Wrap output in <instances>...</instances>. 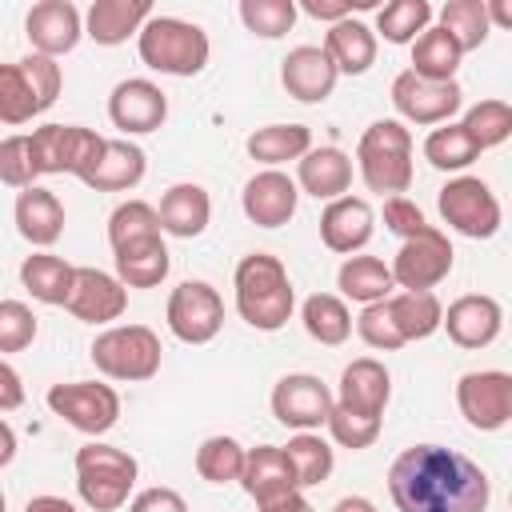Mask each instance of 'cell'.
Here are the masks:
<instances>
[{"label": "cell", "instance_id": "cell-30", "mask_svg": "<svg viewBox=\"0 0 512 512\" xmlns=\"http://www.w3.org/2000/svg\"><path fill=\"white\" fill-rule=\"evenodd\" d=\"M208 220H212V200L200 184H172L160 196V228L168 236L192 240L208 228Z\"/></svg>", "mask_w": 512, "mask_h": 512}, {"label": "cell", "instance_id": "cell-37", "mask_svg": "<svg viewBox=\"0 0 512 512\" xmlns=\"http://www.w3.org/2000/svg\"><path fill=\"white\" fill-rule=\"evenodd\" d=\"M460 56H464V48H460L440 24H432V28H428L424 36H416V44H412V72L424 76V80H456Z\"/></svg>", "mask_w": 512, "mask_h": 512}, {"label": "cell", "instance_id": "cell-1", "mask_svg": "<svg viewBox=\"0 0 512 512\" xmlns=\"http://www.w3.org/2000/svg\"><path fill=\"white\" fill-rule=\"evenodd\" d=\"M388 492L400 512H484L488 476L476 460L444 444H412L388 468Z\"/></svg>", "mask_w": 512, "mask_h": 512}, {"label": "cell", "instance_id": "cell-7", "mask_svg": "<svg viewBox=\"0 0 512 512\" xmlns=\"http://www.w3.org/2000/svg\"><path fill=\"white\" fill-rule=\"evenodd\" d=\"M88 356H92L96 372H104L108 380L140 384V380H152L160 372L164 348L148 324H112L92 340Z\"/></svg>", "mask_w": 512, "mask_h": 512}, {"label": "cell", "instance_id": "cell-6", "mask_svg": "<svg viewBox=\"0 0 512 512\" xmlns=\"http://www.w3.org/2000/svg\"><path fill=\"white\" fill-rule=\"evenodd\" d=\"M60 64L52 56H24V60H12V64H0V120L8 128L48 112L60 96Z\"/></svg>", "mask_w": 512, "mask_h": 512}, {"label": "cell", "instance_id": "cell-5", "mask_svg": "<svg viewBox=\"0 0 512 512\" xmlns=\"http://www.w3.org/2000/svg\"><path fill=\"white\" fill-rule=\"evenodd\" d=\"M140 464L132 452L88 440L84 448H76V492L88 508L96 512H116L124 504H132V488H136Z\"/></svg>", "mask_w": 512, "mask_h": 512}, {"label": "cell", "instance_id": "cell-53", "mask_svg": "<svg viewBox=\"0 0 512 512\" xmlns=\"http://www.w3.org/2000/svg\"><path fill=\"white\" fill-rule=\"evenodd\" d=\"M20 400H24V388H20V372L12 368V360L4 356V364H0V412H12V408H20Z\"/></svg>", "mask_w": 512, "mask_h": 512}, {"label": "cell", "instance_id": "cell-25", "mask_svg": "<svg viewBox=\"0 0 512 512\" xmlns=\"http://www.w3.org/2000/svg\"><path fill=\"white\" fill-rule=\"evenodd\" d=\"M112 260H116V276L124 280V288H156V284H164V276L172 268L164 232H148V236H132V240L116 244Z\"/></svg>", "mask_w": 512, "mask_h": 512}, {"label": "cell", "instance_id": "cell-19", "mask_svg": "<svg viewBox=\"0 0 512 512\" xmlns=\"http://www.w3.org/2000/svg\"><path fill=\"white\" fill-rule=\"evenodd\" d=\"M240 204H244V216L256 228H280V224H288L296 216L300 184L280 168H264L244 184Z\"/></svg>", "mask_w": 512, "mask_h": 512}, {"label": "cell", "instance_id": "cell-47", "mask_svg": "<svg viewBox=\"0 0 512 512\" xmlns=\"http://www.w3.org/2000/svg\"><path fill=\"white\" fill-rule=\"evenodd\" d=\"M380 420H384V416H364V412H352V408L336 404L332 416H328V436H332L340 448L360 452V448L376 444V436H380Z\"/></svg>", "mask_w": 512, "mask_h": 512}, {"label": "cell", "instance_id": "cell-46", "mask_svg": "<svg viewBox=\"0 0 512 512\" xmlns=\"http://www.w3.org/2000/svg\"><path fill=\"white\" fill-rule=\"evenodd\" d=\"M148 232H164L160 228V208H152L148 200H124L112 208L108 216V244H124L132 236H148Z\"/></svg>", "mask_w": 512, "mask_h": 512}, {"label": "cell", "instance_id": "cell-10", "mask_svg": "<svg viewBox=\"0 0 512 512\" xmlns=\"http://www.w3.org/2000/svg\"><path fill=\"white\" fill-rule=\"evenodd\" d=\"M32 148H36L40 176H76L80 180L96 164L104 136H96L84 124H44L32 132Z\"/></svg>", "mask_w": 512, "mask_h": 512}, {"label": "cell", "instance_id": "cell-48", "mask_svg": "<svg viewBox=\"0 0 512 512\" xmlns=\"http://www.w3.org/2000/svg\"><path fill=\"white\" fill-rule=\"evenodd\" d=\"M36 332H40V324H36V316H32L28 304H20V300H0V352H4V356L28 348V344L36 340Z\"/></svg>", "mask_w": 512, "mask_h": 512}, {"label": "cell", "instance_id": "cell-38", "mask_svg": "<svg viewBox=\"0 0 512 512\" xmlns=\"http://www.w3.org/2000/svg\"><path fill=\"white\" fill-rule=\"evenodd\" d=\"M432 28V4L428 0H388L376 12V32L388 44H416Z\"/></svg>", "mask_w": 512, "mask_h": 512}, {"label": "cell", "instance_id": "cell-44", "mask_svg": "<svg viewBox=\"0 0 512 512\" xmlns=\"http://www.w3.org/2000/svg\"><path fill=\"white\" fill-rule=\"evenodd\" d=\"M296 0H240V20L252 36L276 40L284 32H292L296 24Z\"/></svg>", "mask_w": 512, "mask_h": 512}, {"label": "cell", "instance_id": "cell-50", "mask_svg": "<svg viewBox=\"0 0 512 512\" xmlns=\"http://www.w3.org/2000/svg\"><path fill=\"white\" fill-rule=\"evenodd\" d=\"M384 228L396 232L400 240H412V236H420V232L428 228V220H424V212H420L416 200H408V196H388V200H384Z\"/></svg>", "mask_w": 512, "mask_h": 512}, {"label": "cell", "instance_id": "cell-41", "mask_svg": "<svg viewBox=\"0 0 512 512\" xmlns=\"http://www.w3.org/2000/svg\"><path fill=\"white\" fill-rule=\"evenodd\" d=\"M480 156V144L468 136L464 124H440L424 140V160L440 172H460Z\"/></svg>", "mask_w": 512, "mask_h": 512}, {"label": "cell", "instance_id": "cell-36", "mask_svg": "<svg viewBox=\"0 0 512 512\" xmlns=\"http://www.w3.org/2000/svg\"><path fill=\"white\" fill-rule=\"evenodd\" d=\"M300 320H304V332L324 348H336L352 336V312L344 296H332V292H312L300 304Z\"/></svg>", "mask_w": 512, "mask_h": 512}, {"label": "cell", "instance_id": "cell-35", "mask_svg": "<svg viewBox=\"0 0 512 512\" xmlns=\"http://www.w3.org/2000/svg\"><path fill=\"white\" fill-rule=\"evenodd\" d=\"M388 312H392L396 332L404 336V344L428 340L436 328H444V304H440L436 292H392Z\"/></svg>", "mask_w": 512, "mask_h": 512}, {"label": "cell", "instance_id": "cell-4", "mask_svg": "<svg viewBox=\"0 0 512 512\" xmlns=\"http://www.w3.org/2000/svg\"><path fill=\"white\" fill-rule=\"evenodd\" d=\"M136 48H140V60L164 76H196L212 56L208 32L180 16H152L140 28Z\"/></svg>", "mask_w": 512, "mask_h": 512}, {"label": "cell", "instance_id": "cell-26", "mask_svg": "<svg viewBox=\"0 0 512 512\" xmlns=\"http://www.w3.org/2000/svg\"><path fill=\"white\" fill-rule=\"evenodd\" d=\"M152 16L156 12L148 0H92V8L84 16V36L96 40L100 48H116L128 36H140V28Z\"/></svg>", "mask_w": 512, "mask_h": 512}, {"label": "cell", "instance_id": "cell-57", "mask_svg": "<svg viewBox=\"0 0 512 512\" xmlns=\"http://www.w3.org/2000/svg\"><path fill=\"white\" fill-rule=\"evenodd\" d=\"M332 512H376V504L368 496H340L332 504Z\"/></svg>", "mask_w": 512, "mask_h": 512}, {"label": "cell", "instance_id": "cell-23", "mask_svg": "<svg viewBox=\"0 0 512 512\" xmlns=\"http://www.w3.org/2000/svg\"><path fill=\"white\" fill-rule=\"evenodd\" d=\"M392 400V376L376 356H356L344 372H340V388H336V404L364 412V416H384Z\"/></svg>", "mask_w": 512, "mask_h": 512}, {"label": "cell", "instance_id": "cell-55", "mask_svg": "<svg viewBox=\"0 0 512 512\" xmlns=\"http://www.w3.org/2000/svg\"><path fill=\"white\" fill-rule=\"evenodd\" d=\"M24 512H76L72 508V500H64V496H32L28 504H24Z\"/></svg>", "mask_w": 512, "mask_h": 512}, {"label": "cell", "instance_id": "cell-8", "mask_svg": "<svg viewBox=\"0 0 512 512\" xmlns=\"http://www.w3.org/2000/svg\"><path fill=\"white\" fill-rule=\"evenodd\" d=\"M440 220L468 240H492L500 232V200L480 176H456L436 196Z\"/></svg>", "mask_w": 512, "mask_h": 512}, {"label": "cell", "instance_id": "cell-12", "mask_svg": "<svg viewBox=\"0 0 512 512\" xmlns=\"http://www.w3.org/2000/svg\"><path fill=\"white\" fill-rule=\"evenodd\" d=\"M332 408H336L332 388L320 376H312V372H288L272 388V416L284 428H296V432L328 428Z\"/></svg>", "mask_w": 512, "mask_h": 512}, {"label": "cell", "instance_id": "cell-20", "mask_svg": "<svg viewBox=\"0 0 512 512\" xmlns=\"http://www.w3.org/2000/svg\"><path fill=\"white\" fill-rule=\"evenodd\" d=\"M76 320L84 324H112L128 308V288L120 276L100 272V268H76V288L64 304Z\"/></svg>", "mask_w": 512, "mask_h": 512}, {"label": "cell", "instance_id": "cell-32", "mask_svg": "<svg viewBox=\"0 0 512 512\" xmlns=\"http://www.w3.org/2000/svg\"><path fill=\"white\" fill-rule=\"evenodd\" d=\"M248 156L264 168H280L288 160H304L312 152V128L308 124H264L244 140Z\"/></svg>", "mask_w": 512, "mask_h": 512}, {"label": "cell", "instance_id": "cell-13", "mask_svg": "<svg viewBox=\"0 0 512 512\" xmlns=\"http://www.w3.org/2000/svg\"><path fill=\"white\" fill-rule=\"evenodd\" d=\"M456 408L476 432H500L512 420V372L484 368L456 380Z\"/></svg>", "mask_w": 512, "mask_h": 512}, {"label": "cell", "instance_id": "cell-40", "mask_svg": "<svg viewBox=\"0 0 512 512\" xmlns=\"http://www.w3.org/2000/svg\"><path fill=\"white\" fill-rule=\"evenodd\" d=\"M284 452H288V460H292V468H296L300 488L324 484V480L332 476V468H336V452H332V444H328L320 432H296V436L284 444Z\"/></svg>", "mask_w": 512, "mask_h": 512}, {"label": "cell", "instance_id": "cell-33", "mask_svg": "<svg viewBox=\"0 0 512 512\" xmlns=\"http://www.w3.org/2000/svg\"><path fill=\"white\" fill-rule=\"evenodd\" d=\"M20 284L32 292V300L64 308L68 296H72V288H76V268H72L64 256L32 252V256L20 264Z\"/></svg>", "mask_w": 512, "mask_h": 512}, {"label": "cell", "instance_id": "cell-43", "mask_svg": "<svg viewBox=\"0 0 512 512\" xmlns=\"http://www.w3.org/2000/svg\"><path fill=\"white\" fill-rule=\"evenodd\" d=\"M460 124H464L468 136L480 144V152H484V148H496V144H504V140L512 136V104H508V100H496V96L476 100V104L464 112Z\"/></svg>", "mask_w": 512, "mask_h": 512}, {"label": "cell", "instance_id": "cell-3", "mask_svg": "<svg viewBox=\"0 0 512 512\" xmlns=\"http://www.w3.org/2000/svg\"><path fill=\"white\" fill-rule=\"evenodd\" d=\"M356 168L368 192L404 196L412 184V132L404 120H372L356 144Z\"/></svg>", "mask_w": 512, "mask_h": 512}, {"label": "cell", "instance_id": "cell-29", "mask_svg": "<svg viewBox=\"0 0 512 512\" xmlns=\"http://www.w3.org/2000/svg\"><path fill=\"white\" fill-rule=\"evenodd\" d=\"M16 228L36 248L56 244L60 232H64V204H60V196L52 188H40V184L24 188L16 196Z\"/></svg>", "mask_w": 512, "mask_h": 512}, {"label": "cell", "instance_id": "cell-42", "mask_svg": "<svg viewBox=\"0 0 512 512\" xmlns=\"http://www.w3.org/2000/svg\"><path fill=\"white\" fill-rule=\"evenodd\" d=\"M440 28H444L464 52L480 48V44L488 40V28H492V20H488V0H448V4L440 8Z\"/></svg>", "mask_w": 512, "mask_h": 512}, {"label": "cell", "instance_id": "cell-17", "mask_svg": "<svg viewBox=\"0 0 512 512\" xmlns=\"http://www.w3.org/2000/svg\"><path fill=\"white\" fill-rule=\"evenodd\" d=\"M24 36L40 56H68L84 36V16L72 0H40L24 16Z\"/></svg>", "mask_w": 512, "mask_h": 512}, {"label": "cell", "instance_id": "cell-9", "mask_svg": "<svg viewBox=\"0 0 512 512\" xmlns=\"http://www.w3.org/2000/svg\"><path fill=\"white\" fill-rule=\"evenodd\" d=\"M44 400H48L52 416H60L64 424H72L84 436H104L120 420V392L112 384L68 380V384H52Z\"/></svg>", "mask_w": 512, "mask_h": 512}, {"label": "cell", "instance_id": "cell-21", "mask_svg": "<svg viewBox=\"0 0 512 512\" xmlns=\"http://www.w3.org/2000/svg\"><path fill=\"white\" fill-rule=\"evenodd\" d=\"M444 328L456 348H488L504 328V308L484 292H468L444 308Z\"/></svg>", "mask_w": 512, "mask_h": 512}, {"label": "cell", "instance_id": "cell-39", "mask_svg": "<svg viewBox=\"0 0 512 512\" xmlns=\"http://www.w3.org/2000/svg\"><path fill=\"white\" fill-rule=\"evenodd\" d=\"M244 464H248V448L236 436H208L196 448V472L208 484H232V480H240L244 476Z\"/></svg>", "mask_w": 512, "mask_h": 512}, {"label": "cell", "instance_id": "cell-45", "mask_svg": "<svg viewBox=\"0 0 512 512\" xmlns=\"http://www.w3.org/2000/svg\"><path fill=\"white\" fill-rule=\"evenodd\" d=\"M40 176V164H36V148H32V132L28 136H20V132H12V136H4V144H0V180L8 184V188H32V180Z\"/></svg>", "mask_w": 512, "mask_h": 512}, {"label": "cell", "instance_id": "cell-31", "mask_svg": "<svg viewBox=\"0 0 512 512\" xmlns=\"http://www.w3.org/2000/svg\"><path fill=\"white\" fill-rule=\"evenodd\" d=\"M324 52L340 68V76H364L376 64V32L364 20H340L324 32Z\"/></svg>", "mask_w": 512, "mask_h": 512}, {"label": "cell", "instance_id": "cell-18", "mask_svg": "<svg viewBox=\"0 0 512 512\" xmlns=\"http://www.w3.org/2000/svg\"><path fill=\"white\" fill-rule=\"evenodd\" d=\"M340 80V68L332 64V56L324 52V44H300L280 60V84L292 100L300 104H320L332 96Z\"/></svg>", "mask_w": 512, "mask_h": 512}, {"label": "cell", "instance_id": "cell-14", "mask_svg": "<svg viewBox=\"0 0 512 512\" xmlns=\"http://www.w3.org/2000/svg\"><path fill=\"white\" fill-rule=\"evenodd\" d=\"M392 104L408 124H452V116L464 104V92L456 80H424L412 68H404L392 80Z\"/></svg>", "mask_w": 512, "mask_h": 512}, {"label": "cell", "instance_id": "cell-16", "mask_svg": "<svg viewBox=\"0 0 512 512\" xmlns=\"http://www.w3.org/2000/svg\"><path fill=\"white\" fill-rule=\"evenodd\" d=\"M108 120L124 132V136H144L156 132L168 120V96L160 92V84L144 80V76H128L112 88L108 96Z\"/></svg>", "mask_w": 512, "mask_h": 512}, {"label": "cell", "instance_id": "cell-58", "mask_svg": "<svg viewBox=\"0 0 512 512\" xmlns=\"http://www.w3.org/2000/svg\"><path fill=\"white\" fill-rule=\"evenodd\" d=\"M0 432H4V452H0V464H12V452H16V436H12V424L4 420V424H0Z\"/></svg>", "mask_w": 512, "mask_h": 512}, {"label": "cell", "instance_id": "cell-54", "mask_svg": "<svg viewBox=\"0 0 512 512\" xmlns=\"http://www.w3.org/2000/svg\"><path fill=\"white\" fill-rule=\"evenodd\" d=\"M260 512H316V508L308 504L304 492H288V496H280L272 504H260Z\"/></svg>", "mask_w": 512, "mask_h": 512}, {"label": "cell", "instance_id": "cell-15", "mask_svg": "<svg viewBox=\"0 0 512 512\" xmlns=\"http://www.w3.org/2000/svg\"><path fill=\"white\" fill-rule=\"evenodd\" d=\"M452 256L456 252H452L448 236L436 224H428L420 236H412V240L400 244L396 260H392L396 288H404V292H432L452 272Z\"/></svg>", "mask_w": 512, "mask_h": 512}, {"label": "cell", "instance_id": "cell-27", "mask_svg": "<svg viewBox=\"0 0 512 512\" xmlns=\"http://www.w3.org/2000/svg\"><path fill=\"white\" fill-rule=\"evenodd\" d=\"M144 168H148L144 148L132 144L128 136H120V140H104L96 164L80 180L88 188H96V192H128V188H136L144 180Z\"/></svg>", "mask_w": 512, "mask_h": 512}, {"label": "cell", "instance_id": "cell-11", "mask_svg": "<svg viewBox=\"0 0 512 512\" xmlns=\"http://www.w3.org/2000/svg\"><path fill=\"white\" fill-rule=\"evenodd\" d=\"M164 320L180 344H208L224 328V300L208 280H184L172 288Z\"/></svg>", "mask_w": 512, "mask_h": 512}, {"label": "cell", "instance_id": "cell-22", "mask_svg": "<svg viewBox=\"0 0 512 512\" xmlns=\"http://www.w3.org/2000/svg\"><path fill=\"white\" fill-rule=\"evenodd\" d=\"M372 228H376V216L364 196H340L320 212V240L328 252H340V256H356L372 240Z\"/></svg>", "mask_w": 512, "mask_h": 512}, {"label": "cell", "instance_id": "cell-34", "mask_svg": "<svg viewBox=\"0 0 512 512\" xmlns=\"http://www.w3.org/2000/svg\"><path fill=\"white\" fill-rule=\"evenodd\" d=\"M336 288L344 300H356V304H380L392 296L396 288V276L392 268L380 260V256H348L336 272Z\"/></svg>", "mask_w": 512, "mask_h": 512}, {"label": "cell", "instance_id": "cell-56", "mask_svg": "<svg viewBox=\"0 0 512 512\" xmlns=\"http://www.w3.org/2000/svg\"><path fill=\"white\" fill-rule=\"evenodd\" d=\"M488 20H492V28L512 32V0H488Z\"/></svg>", "mask_w": 512, "mask_h": 512}, {"label": "cell", "instance_id": "cell-51", "mask_svg": "<svg viewBox=\"0 0 512 512\" xmlns=\"http://www.w3.org/2000/svg\"><path fill=\"white\" fill-rule=\"evenodd\" d=\"M352 8H376L380 12L376 0H300V12H308L312 20H324L328 28L340 24V20H348Z\"/></svg>", "mask_w": 512, "mask_h": 512}, {"label": "cell", "instance_id": "cell-49", "mask_svg": "<svg viewBox=\"0 0 512 512\" xmlns=\"http://www.w3.org/2000/svg\"><path fill=\"white\" fill-rule=\"evenodd\" d=\"M356 332H360V340H364L368 348H376V352H396V348H404V336L396 332V320H392V312H388V300L360 308Z\"/></svg>", "mask_w": 512, "mask_h": 512}, {"label": "cell", "instance_id": "cell-2", "mask_svg": "<svg viewBox=\"0 0 512 512\" xmlns=\"http://www.w3.org/2000/svg\"><path fill=\"white\" fill-rule=\"evenodd\" d=\"M232 288H236L240 320L256 332H280L296 308V288L288 280V268L272 252H248L236 264Z\"/></svg>", "mask_w": 512, "mask_h": 512}, {"label": "cell", "instance_id": "cell-52", "mask_svg": "<svg viewBox=\"0 0 512 512\" xmlns=\"http://www.w3.org/2000/svg\"><path fill=\"white\" fill-rule=\"evenodd\" d=\"M128 512H188V504H184V496H180L176 488L156 484V488L136 492L132 504H128Z\"/></svg>", "mask_w": 512, "mask_h": 512}, {"label": "cell", "instance_id": "cell-24", "mask_svg": "<svg viewBox=\"0 0 512 512\" xmlns=\"http://www.w3.org/2000/svg\"><path fill=\"white\" fill-rule=\"evenodd\" d=\"M240 484H244V492L256 500V508H260V504H272V500H280V496H288V492H300L296 468H292L288 452L276 448V444H256V448H248V464H244Z\"/></svg>", "mask_w": 512, "mask_h": 512}, {"label": "cell", "instance_id": "cell-28", "mask_svg": "<svg viewBox=\"0 0 512 512\" xmlns=\"http://www.w3.org/2000/svg\"><path fill=\"white\" fill-rule=\"evenodd\" d=\"M296 184L300 192L316 196V200H340L352 184V156L336 144H324V148H312L300 164H296Z\"/></svg>", "mask_w": 512, "mask_h": 512}]
</instances>
